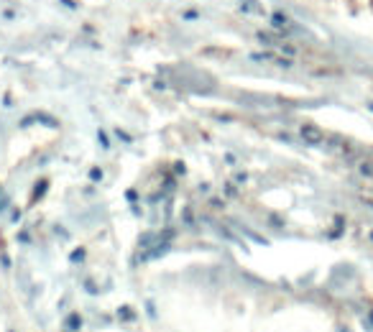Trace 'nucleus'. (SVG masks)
Returning <instances> with one entry per match:
<instances>
[{"mask_svg": "<svg viewBox=\"0 0 373 332\" xmlns=\"http://www.w3.org/2000/svg\"><path fill=\"white\" fill-rule=\"evenodd\" d=\"M302 138L310 141V143H320L322 141V130L317 125H312V123H307V125H302Z\"/></svg>", "mask_w": 373, "mask_h": 332, "instance_id": "nucleus-1", "label": "nucleus"}, {"mask_svg": "<svg viewBox=\"0 0 373 332\" xmlns=\"http://www.w3.org/2000/svg\"><path fill=\"white\" fill-rule=\"evenodd\" d=\"M79 325H82V320H79V317H77V315H72V317H69V320H67V327H72V330H77V327H79Z\"/></svg>", "mask_w": 373, "mask_h": 332, "instance_id": "nucleus-2", "label": "nucleus"}, {"mask_svg": "<svg viewBox=\"0 0 373 332\" xmlns=\"http://www.w3.org/2000/svg\"><path fill=\"white\" fill-rule=\"evenodd\" d=\"M90 176H92V179H102V171H100V169H92Z\"/></svg>", "mask_w": 373, "mask_h": 332, "instance_id": "nucleus-3", "label": "nucleus"}]
</instances>
